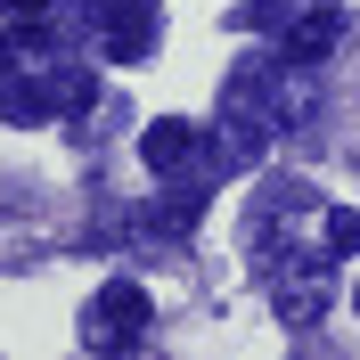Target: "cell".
<instances>
[{"instance_id": "obj_5", "label": "cell", "mask_w": 360, "mask_h": 360, "mask_svg": "<svg viewBox=\"0 0 360 360\" xmlns=\"http://www.w3.org/2000/svg\"><path fill=\"white\" fill-rule=\"evenodd\" d=\"M262 82H270V107H278L287 139H311V131H319V82H311V66H295V58H270V66H262Z\"/></svg>"}, {"instance_id": "obj_3", "label": "cell", "mask_w": 360, "mask_h": 360, "mask_svg": "<svg viewBox=\"0 0 360 360\" xmlns=\"http://www.w3.org/2000/svg\"><path fill=\"white\" fill-rule=\"evenodd\" d=\"M270 139H287V123H278V107H270L262 66L229 74L221 82V148H229V164H262Z\"/></svg>"}, {"instance_id": "obj_11", "label": "cell", "mask_w": 360, "mask_h": 360, "mask_svg": "<svg viewBox=\"0 0 360 360\" xmlns=\"http://www.w3.org/2000/svg\"><path fill=\"white\" fill-rule=\"evenodd\" d=\"M238 25H278V33H287L295 8H287V0H254V8H238Z\"/></svg>"}, {"instance_id": "obj_10", "label": "cell", "mask_w": 360, "mask_h": 360, "mask_svg": "<svg viewBox=\"0 0 360 360\" xmlns=\"http://www.w3.org/2000/svg\"><path fill=\"white\" fill-rule=\"evenodd\" d=\"M328 254H360V213H328Z\"/></svg>"}, {"instance_id": "obj_12", "label": "cell", "mask_w": 360, "mask_h": 360, "mask_svg": "<svg viewBox=\"0 0 360 360\" xmlns=\"http://www.w3.org/2000/svg\"><path fill=\"white\" fill-rule=\"evenodd\" d=\"M49 0H0V17H41Z\"/></svg>"}, {"instance_id": "obj_7", "label": "cell", "mask_w": 360, "mask_h": 360, "mask_svg": "<svg viewBox=\"0 0 360 360\" xmlns=\"http://www.w3.org/2000/svg\"><path fill=\"white\" fill-rule=\"evenodd\" d=\"M98 41H107V58H115V66L148 58V49H156V0H131L123 17H107V25H98Z\"/></svg>"}, {"instance_id": "obj_8", "label": "cell", "mask_w": 360, "mask_h": 360, "mask_svg": "<svg viewBox=\"0 0 360 360\" xmlns=\"http://www.w3.org/2000/svg\"><path fill=\"white\" fill-rule=\"evenodd\" d=\"M197 221H205V188L197 180H164V197L148 205V229H156V238H188Z\"/></svg>"}, {"instance_id": "obj_13", "label": "cell", "mask_w": 360, "mask_h": 360, "mask_svg": "<svg viewBox=\"0 0 360 360\" xmlns=\"http://www.w3.org/2000/svg\"><path fill=\"white\" fill-rule=\"evenodd\" d=\"M352 303H360V287H352Z\"/></svg>"}, {"instance_id": "obj_2", "label": "cell", "mask_w": 360, "mask_h": 360, "mask_svg": "<svg viewBox=\"0 0 360 360\" xmlns=\"http://www.w3.org/2000/svg\"><path fill=\"white\" fill-rule=\"evenodd\" d=\"M262 287H270V311L287 319V328H319L328 303H336V254L319 246H278L262 262Z\"/></svg>"}, {"instance_id": "obj_6", "label": "cell", "mask_w": 360, "mask_h": 360, "mask_svg": "<svg viewBox=\"0 0 360 360\" xmlns=\"http://www.w3.org/2000/svg\"><path fill=\"white\" fill-rule=\"evenodd\" d=\"M336 41H344V17H336V0H319V8H303V17L287 25L278 58H295V66H319V58H328Z\"/></svg>"}, {"instance_id": "obj_4", "label": "cell", "mask_w": 360, "mask_h": 360, "mask_svg": "<svg viewBox=\"0 0 360 360\" xmlns=\"http://www.w3.org/2000/svg\"><path fill=\"white\" fill-rule=\"evenodd\" d=\"M139 336H148V295H139L131 278H107V287L82 303V344L90 352H131Z\"/></svg>"}, {"instance_id": "obj_1", "label": "cell", "mask_w": 360, "mask_h": 360, "mask_svg": "<svg viewBox=\"0 0 360 360\" xmlns=\"http://www.w3.org/2000/svg\"><path fill=\"white\" fill-rule=\"evenodd\" d=\"M139 164H148L156 180H197V188H213V180L229 172L221 123H188V115H164V123H148V131H139Z\"/></svg>"}, {"instance_id": "obj_9", "label": "cell", "mask_w": 360, "mask_h": 360, "mask_svg": "<svg viewBox=\"0 0 360 360\" xmlns=\"http://www.w3.org/2000/svg\"><path fill=\"white\" fill-rule=\"evenodd\" d=\"M262 205H270V213H311V180H262Z\"/></svg>"}]
</instances>
